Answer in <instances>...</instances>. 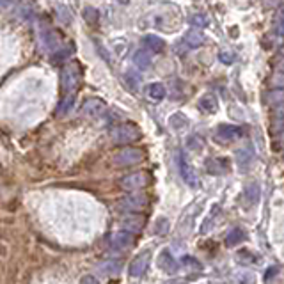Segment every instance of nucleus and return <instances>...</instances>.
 <instances>
[{
  "label": "nucleus",
  "instance_id": "3",
  "mask_svg": "<svg viewBox=\"0 0 284 284\" xmlns=\"http://www.w3.org/2000/svg\"><path fill=\"white\" fill-rule=\"evenodd\" d=\"M149 183H151V176H149L148 172L139 171V172H133V174L125 176V178L121 179V188L135 192V190H140V188H146Z\"/></svg>",
  "mask_w": 284,
  "mask_h": 284
},
{
  "label": "nucleus",
  "instance_id": "9",
  "mask_svg": "<svg viewBox=\"0 0 284 284\" xmlns=\"http://www.w3.org/2000/svg\"><path fill=\"white\" fill-rule=\"evenodd\" d=\"M112 247L116 250H128L133 247V233L123 229L112 234Z\"/></svg>",
  "mask_w": 284,
  "mask_h": 284
},
{
  "label": "nucleus",
  "instance_id": "25",
  "mask_svg": "<svg viewBox=\"0 0 284 284\" xmlns=\"http://www.w3.org/2000/svg\"><path fill=\"white\" fill-rule=\"evenodd\" d=\"M148 96L151 98V100H155V101L164 100V96H165V87L162 86V84H158V82L149 84V86H148Z\"/></svg>",
  "mask_w": 284,
  "mask_h": 284
},
{
  "label": "nucleus",
  "instance_id": "31",
  "mask_svg": "<svg viewBox=\"0 0 284 284\" xmlns=\"http://www.w3.org/2000/svg\"><path fill=\"white\" fill-rule=\"evenodd\" d=\"M73 96L75 94H66V96H64V100L61 101V105H59V109H57L59 114H64L71 109V105H73Z\"/></svg>",
  "mask_w": 284,
  "mask_h": 284
},
{
  "label": "nucleus",
  "instance_id": "38",
  "mask_svg": "<svg viewBox=\"0 0 284 284\" xmlns=\"http://www.w3.org/2000/svg\"><path fill=\"white\" fill-rule=\"evenodd\" d=\"M82 282H94V284H98V279H96V277L86 275V277H82Z\"/></svg>",
  "mask_w": 284,
  "mask_h": 284
},
{
  "label": "nucleus",
  "instance_id": "28",
  "mask_svg": "<svg viewBox=\"0 0 284 284\" xmlns=\"http://www.w3.org/2000/svg\"><path fill=\"white\" fill-rule=\"evenodd\" d=\"M169 125L174 130H183L185 126L188 125V119L181 112H176L174 116H171V119H169Z\"/></svg>",
  "mask_w": 284,
  "mask_h": 284
},
{
  "label": "nucleus",
  "instance_id": "4",
  "mask_svg": "<svg viewBox=\"0 0 284 284\" xmlns=\"http://www.w3.org/2000/svg\"><path fill=\"white\" fill-rule=\"evenodd\" d=\"M245 135V130L241 126H234V125H220L215 130V140H218L220 144H227V142H233Z\"/></svg>",
  "mask_w": 284,
  "mask_h": 284
},
{
  "label": "nucleus",
  "instance_id": "36",
  "mask_svg": "<svg viewBox=\"0 0 284 284\" xmlns=\"http://www.w3.org/2000/svg\"><path fill=\"white\" fill-rule=\"evenodd\" d=\"M188 146H190L192 149H201L202 148V144H201V139H197V137H190V140H188Z\"/></svg>",
  "mask_w": 284,
  "mask_h": 284
},
{
  "label": "nucleus",
  "instance_id": "39",
  "mask_svg": "<svg viewBox=\"0 0 284 284\" xmlns=\"http://www.w3.org/2000/svg\"><path fill=\"white\" fill-rule=\"evenodd\" d=\"M119 2H121V4H128L130 0H119Z\"/></svg>",
  "mask_w": 284,
  "mask_h": 284
},
{
  "label": "nucleus",
  "instance_id": "2",
  "mask_svg": "<svg viewBox=\"0 0 284 284\" xmlns=\"http://www.w3.org/2000/svg\"><path fill=\"white\" fill-rule=\"evenodd\" d=\"M110 137L116 144H130V142H135L137 139H140V130L133 123H123V125L114 126Z\"/></svg>",
  "mask_w": 284,
  "mask_h": 284
},
{
  "label": "nucleus",
  "instance_id": "5",
  "mask_svg": "<svg viewBox=\"0 0 284 284\" xmlns=\"http://www.w3.org/2000/svg\"><path fill=\"white\" fill-rule=\"evenodd\" d=\"M144 160V153L137 148H125L117 151L114 155V162L121 167H128V165H135Z\"/></svg>",
  "mask_w": 284,
  "mask_h": 284
},
{
  "label": "nucleus",
  "instance_id": "17",
  "mask_svg": "<svg viewBox=\"0 0 284 284\" xmlns=\"http://www.w3.org/2000/svg\"><path fill=\"white\" fill-rule=\"evenodd\" d=\"M98 273H101V275H116L117 272L121 270V263L116 259H107V261H101L100 265L96 266Z\"/></svg>",
  "mask_w": 284,
  "mask_h": 284
},
{
  "label": "nucleus",
  "instance_id": "33",
  "mask_svg": "<svg viewBox=\"0 0 284 284\" xmlns=\"http://www.w3.org/2000/svg\"><path fill=\"white\" fill-rule=\"evenodd\" d=\"M59 18L63 20L64 24H71V13L68 8H64V6H59Z\"/></svg>",
  "mask_w": 284,
  "mask_h": 284
},
{
  "label": "nucleus",
  "instance_id": "24",
  "mask_svg": "<svg viewBox=\"0 0 284 284\" xmlns=\"http://www.w3.org/2000/svg\"><path fill=\"white\" fill-rule=\"evenodd\" d=\"M123 80H125L126 87H128L132 93H137L140 87V77L135 73V71H126L125 77H123Z\"/></svg>",
  "mask_w": 284,
  "mask_h": 284
},
{
  "label": "nucleus",
  "instance_id": "20",
  "mask_svg": "<svg viewBox=\"0 0 284 284\" xmlns=\"http://www.w3.org/2000/svg\"><path fill=\"white\" fill-rule=\"evenodd\" d=\"M243 194H245V199H247V202H249V204H256V202L259 201V197H261L259 183H256V181L249 183L245 187V190H243Z\"/></svg>",
  "mask_w": 284,
  "mask_h": 284
},
{
  "label": "nucleus",
  "instance_id": "11",
  "mask_svg": "<svg viewBox=\"0 0 284 284\" xmlns=\"http://www.w3.org/2000/svg\"><path fill=\"white\" fill-rule=\"evenodd\" d=\"M254 162V151L250 146H247V148H241L236 151V164H238V169H240L241 172H245L250 169V165H252Z\"/></svg>",
  "mask_w": 284,
  "mask_h": 284
},
{
  "label": "nucleus",
  "instance_id": "32",
  "mask_svg": "<svg viewBox=\"0 0 284 284\" xmlns=\"http://www.w3.org/2000/svg\"><path fill=\"white\" fill-rule=\"evenodd\" d=\"M155 233L156 234H165L169 231V220L167 218H158L156 220V224H155Z\"/></svg>",
  "mask_w": 284,
  "mask_h": 284
},
{
  "label": "nucleus",
  "instance_id": "27",
  "mask_svg": "<svg viewBox=\"0 0 284 284\" xmlns=\"http://www.w3.org/2000/svg\"><path fill=\"white\" fill-rule=\"evenodd\" d=\"M273 29L279 36L284 38V4L279 6V9L275 11V18H273Z\"/></svg>",
  "mask_w": 284,
  "mask_h": 284
},
{
  "label": "nucleus",
  "instance_id": "18",
  "mask_svg": "<svg viewBox=\"0 0 284 284\" xmlns=\"http://www.w3.org/2000/svg\"><path fill=\"white\" fill-rule=\"evenodd\" d=\"M144 47L148 48V50H151V52H155V54H160V52H164V48H165V41L162 38H158V36H155V34H149V36H146L144 39Z\"/></svg>",
  "mask_w": 284,
  "mask_h": 284
},
{
  "label": "nucleus",
  "instance_id": "29",
  "mask_svg": "<svg viewBox=\"0 0 284 284\" xmlns=\"http://www.w3.org/2000/svg\"><path fill=\"white\" fill-rule=\"evenodd\" d=\"M84 20H86L87 24L89 25H94V24H98V20H100V13H98V9H94V8H86L84 9Z\"/></svg>",
  "mask_w": 284,
  "mask_h": 284
},
{
  "label": "nucleus",
  "instance_id": "15",
  "mask_svg": "<svg viewBox=\"0 0 284 284\" xmlns=\"http://www.w3.org/2000/svg\"><path fill=\"white\" fill-rule=\"evenodd\" d=\"M204 41H206V38H204V34H202L201 29L194 27L190 29V31L185 34V43H187L188 48H199L204 45Z\"/></svg>",
  "mask_w": 284,
  "mask_h": 284
},
{
  "label": "nucleus",
  "instance_id": "35",
  "mask_svg": "<svg viewBox=\"0 0 284 284\" xmlns=\"http://www.w3.org/2000/svg\"><path fill=\"white\" fill-rule=\"evenodd\" d=\"M181 263L183 265H190V266H195V268H201V265H199V261H195L194 257H190V256H185L183 259H181Z\"/></svg>",
  "mask_w": 284,
  "mask_h": 284
},
{
  "label": "nucleus",
  "instance_id": "7",
  "mask_svg": "<svg viewBox=\"0 0 284 284\" xmlns=\"http://www.w3.org/2000/svg\"><path fill=\"white\" fill-rule=\"evenodd\" d=\"M105 110H107V105L101 98H87V100L84 101V105H82V112L87 114V116L100 117V116L105 114Z\"/></svg>",
  "mask_w": 284,
  "mask_h": 284
},
{
  "label": "nucleus",
  "instance_id": "16",
  "mask_svg": "<svg viewBox=\"0 0 284 284\" xmlns=\"http://www.w3.org/2000/svg\"><path fill=\"white\" fill-rule=\"evenodd\" d=\"M199 110H202L204 114H215L218 110V101L213 94H204L199 100Z\"/></svg>",
  "mask_w": 284,
  "mask_h": 284
},
{
  "label": "nucleus",
  "instance_id": "26",
  "mask_svg": "<svg viewBox=\"0 0 284 284\" xmlns=\"http://www.w3.org/2000/svg\"><path fill=\"white\" fill-rule=\"evenodd\" d=\"M43 43H45V47H47L48 50H55V48L59 47V43H61V39H59L57 32L50 29V31H47L43 34Z\"/></svg>",
  "mask_w": 284,
  "mask_h": 284
},
{
  "label": "nucleus",
  "instance_id": "12",
  "mask_svg": "<svg viewBox=\"0 0 284 284\" xmlns=\"http://www.w3.org/2000/svg\"><path fill=\"white\" fill-rule=\"evenodd\" d=\"M204 165H206V171L210 174H226V172H229V162L226 158L213 156V158H208Z\"/></svg>",
  "mask_w": 284,
  "mask_h": 284
},
{
  "label": "nucleus",
  "instance_id": "37",
  "mask_svg": "<svg viewBox=\"0 0 284 284\" xmlns=\"http://www.w3.org/2000/svg\"><path fill=\"white\" fill-rule=\"evenodd\" d=\"M277 272H279V268H277V266H272V268H268V270H266V273H265V280L273 279Z\"/></svg>",
  "mask_w": 284,
  "mask_h": 284
},
{
  "label": "nucleus",
  "instance_id": "14",
  "mask_svg": "<svg viewBox=\"0 0 284 284\" xmlns=\"http://www.w3.org/2000/svg\"><path fill=\"white\" fill-rule=\"evenodd\" d=\"M158 266L164 270V272L174 273L176 270H178V261L172 257V254L169 252V250H162L158 256Z\"/></svg>",
  "mask_w": 284,
  "mask_h": 284
},
{
  "label": "nucleus",
  "instance_id": "6",
  "mask_svg": "<svg viewBox=\"0 0 284 284\" xmlns=\"http://www.w3.org/2000/svg\"><path fill=\"white\" fill-rule=\"evenodd\" d=\"M149 256H151V252H149V250H144V252H140L139 256L130 263V268H128L130 277L144 275V272L148 270V265H149Z\"/></svg>",
  "mask_w": 284,
  "mask_h": 284
},
{
  "label": "nucleus",
  "instance_id": "30",
  "mask_svg": "<svg viewBox=\"0 0 284 284\" xmlns=\"http://www.w3.org/2000/svg\"><path fill=\"white\" fill-rule=\"evenodd\" d=\"M190 24L194 25V27H197V29H204V27H208V24H210V20H208V16L206 15H194L190 18Z\"/></svg>",
  "mask_w": 284,
  "mask_h": 284
},
{
  "label": "nucleus",
  "instance_id": "21",
  "mask_svg": "<svg viewBox=\"0 0 284 284\" xmlns=\"http://www.w3.org/2000/svg\"><path fill=\"white\" fill-rule=\"evenodd\" d=\"M243 240H245V233L241 231V227H233V229L226 234V245L227 247L238 245V243L243 241Z\"/></svg>",
  "mask_w": 284,
  "mask_h": 284
},
{
  "label": "nucleus",
  "instance_id": "34",
  "mask_svg": "<svg viewBox=\"0 0 284 284\" xmlns=\"http://www.w3.org/2000/svg\"><path fill=\"white\" fill-rule=\"evenodd\" d=\"M218 59H220V63H224V64H233V61H234V54H233V52L222 50L220 54H218Z\"/></svg>",
  "mask_w": 284,
  "mask_h": 284
},
{
  "label": "nucleus",
  "instance_id": "8",
  "mask_svg": "<svg viewBox=\"0 0 284 284\" xmlns=\"http://www.w3.org/2000/svg\"><path fill=\"white\" fill-rule=\"evenodd\" d=\"M179 172H181V176H183L185 183L190 185V187H197V183H199L197 172H195V169L188 164V160L185 158V155H179Z\"/></svg>",
  "mask_w": 284,
  "mask_h": 284
},
{
  "label": "nucleus",
  "instance_id": "22",
  "mask_svg": "<svg viewBox=\"0 0 284 284\" xmlns=\"http://www.w3.org/2000/svg\"><path fill=\"white\" fill-rule=\"evenodd\" d=\"M133 63H135L137 68H140V70H148V68L151 66V55L146 50H139L133 55Z\"/></svg>",
  "mask_w": 284,
  "mask_h": 284
},
{
  "label": "nucleus",
  "instance_id": "23",
  "mask_svg": "<svg viewBox=\"0 0 284 284\" xmlns=\"http://www.w3.org/2000/svg\"><path fill=\"white\" fill-rule=\"evenodd\" d=\"M266 101H268V105L277 107V105H282L284 103V87H275L272 89L268 94H266Z\"/></svg>",
  "mask_w": 284,
  "mask_h": 284
},
{
  "label": "nucleus",
  "instance_id": "19",
  "mask_svg": "<svg viewBox=\"0 0 284 284\" xmlns=\"http://www.w3.org/2000/svg\"><path fill=\"white\" fill-rule=\"evenodd\" d=\"M34 13H36V8H34V4H32L31 0H20L18 8H16V15H18V18L29 20V18L34 16Z\"/></svg>",
  "mask_w": 284,
  "mask_h": 284
},
{
  "label": "nucleus",
  "instance_id": "1",
  "mask_svg": "<svg viewBox=\"0 0 284 284\" xmlns=\"http://www.w3.org/2000/svg\"><path fill=\"white\" fill-rule=\"evenodd\" d=\"M63 91L64 94H75L82 80V66L77 61H71L63 70Z\"/></svg>",
  "mask_w": 284,
  "mask_h": 284
},
{
  "label": "nucleus",
  "instance_id": "13",
  "mask_svg": "<svg viewBox=\"0 0 284 284\" xmlns=\"http://www.w3.org/2000/svg\"><path fill=\"white\" fill-rule=\"evenodd\" d=\"M146 224V218L142 217V215H128V217H125L123 220H121V226L125 227L126 231H130V233H139L142 227H144Z\"/></svg>",
  "mask_w": 284,
  "mask_h": 284
},
{
  "label": "nucleus",
  "instance_id": "10",
  "mask_svg": "<svg viewBox=\"0 0 284 284\" xmlns=\"http://www.w3.org/2000/svg\"><path fill=\"white\" fill-rule=\"evenodd\" d=\"M148 202H149L148 195L139 194V192L135 190V194L123 199V206L128 208V210H132V211H139V210H142V208L148 206Z\"/></svg>",
  "mask_w": 284,
  "mask_h": 284
},
{
  "label": "nucleus",
  "instance_id": "40",
  "mask_svg": "<svg viewBox=\"0 0 284 284\" xmlns=\"http://www.w3.org/2000/svg\"><path fill=\"white\" fill-rule=\"evenodd\" d=\"M280 55H282V59H284V47L280 48Z\"/></svg>",
  "mask_w": 284,
  "mask_h": 284
}]
</instances>
